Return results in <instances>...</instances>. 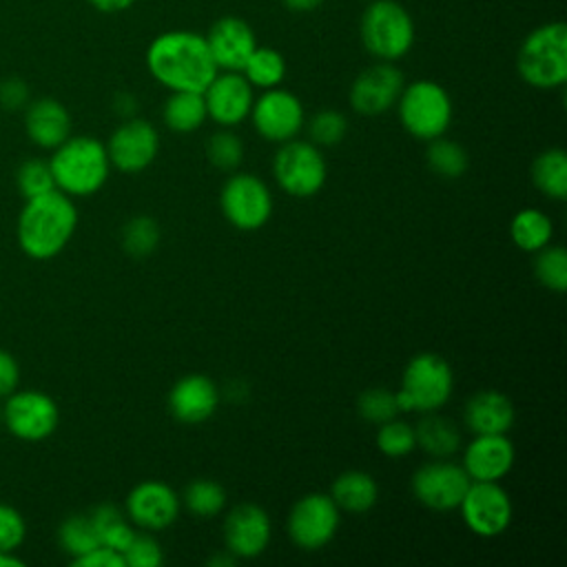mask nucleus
I'll list each match as a JSON object with an SVG mask.
<instances>
[{
  "label": "nucleus",
  "instance_id": "obj_42",
  "mask_svg": "<svg viewBox=\"0 0 567 567\" xmlns=\"http://www.w3.org/2000/svg\"><path fill=\"white\" fill-rule=\"evenodd\" d=\"M122 554L126 567H159L164 563L162 545L151 534H135Z\"/></svg>",
  "mask_w": 567,
  "mask_h": 567
},
{
  "label": "nucleus",
  "instance_id": "obj_38",
  "mask_svg": "<svg viewBox=\"0 0 567 567\" xmlns=\"http://www.w3.org/2000/svg\"><path fill=\"white\" fill-rule=\"evenodd\" d=\"M377 447L381 454H385L390 458H401V456L410 454L416 447L414 427L396 416L381 423L377 430Z\"/></svg>",
  "mask_w": 567,
  "mask_h": 567
},
{
  "label": "nucleus",
  "instance_id": "obj_16",
  "mask_svg": "<svg viewBox=\"0 0 567 567\" xmlns=\"http://www.w3.org/2000/svg\"><path fill=\"white\" fill-rule=\"evenodd\" d=\"M224 549L239 558H257L266 551L272 538V523L264 507L255 503L235 505L221 527Z\"/></svg>",
  "mask_w": 567,
  "mask_h": 567
},
{
  "label": "nucleus",
  "instance_id": "obj_36",
  "mask_svg": "<svg viewBox=\"0 0 567 567\" xmlns=\"http://www.w3.org/2000/svg\"><path fill=\"white\" fill-rule=\"evenodd\" d=\"M159 237H162V233H159L157 221L146 215H137V217L128 219L122 228V248L131 257H146L157 248Z\"/></svg>",
  "mask_w": 567,
  "mask_h": 567
},
{
  "label": "nucleus",
  "instance_id": "obj_22",
  "mask_svg": "<svg viewBox=\"0 0 567 567\" xmlns=\"http://www.w3.org/2000/svg\"><path fill=\"white\" fill-rule=\"evenodd\" d=\"M217 405L219 388L206 374H186L177 379L168 392V412L179 423H204L215 414Z\"/></svg>",
  "mask_w": 567,
  "mask_h": 567
},
{
  "label": "nucleus",
  "instance_id": "obj_44",
  "mask_svg": "<svg viewBox=\"0 0 567 567\" xmlns=\"http://www.w3.org/2000/svg\"><path fill=\"white\" fill-rule=\"evenodd\" d=\"M71 565H75V567H126L124 554L113 547H106V545H97L91 551L73 558Z\"/></svg>",
  "mask_w": 567,
  "mask_h": 567
},
{
  "label": "nucleus",
  "instance_id": "obj_45",
  "mask_svg": "<svg viewBox=\"0 0 567 567\" xmlns=\"http://www.w3.org/2000/svg\"><path fill=\"white\" fill-rule=\"evenodd\" d=\"M0 104L2 109L18 111L29 104V86L20 78H9L0 84Z\"/></svg>",
  "mask_w": 567,
  "mask_h": 567
},
{
  "label": "nucleus",
  "instance_id": "obj_17",
  "mask_svg": "<svg viewBox=\"0 0 567 567\" xmlns=\"http://www.w3.org/2000/svg\"><path fill=\"white\" fill-rule=\"evenodd\" d=\"M206 115L221 128H233L248 120L255 95L250 82L239 71H221L202 91Z\"/></svg>",
  "mask_w": 567,
  "mask_h": 567
},
{
  "label": "nucleus",
  "instance_id": "obj_41",
  "mask_svg": "<svg viewBox=\"0 0 567 567\" xmlns=\"http://www.w3.org/2000/svg\"><path fill=\"white\" fill-rule=\"evenodd\" d=\"M357 412L363 421L381 425L399 414L396 396L388 388H368L357 401Z\"/></svg>",
  "mask_w": 567,
  "mask_h": 567
},
{
  "label": "nucleus",
  "instance_id": "obj_20",
  "mask_svg": "<svg viewBox=\"0 0 567 567\" xmlns=\"http://www.w3.org/2000/svg\"><path fill=\"white\" fill-rule=\"evenodd\" d=\"M204 38L219 71H241L257 47L252 27L237 16L215 20Z\"/></svg>",
  "mask_w": 567,
  "mask_h": 567
},
{
  "label": "nucleus",
  "instance_id": "obj_51",
  "mask_svg": "<svg viewBox=\"0 0 567 567\" xmlns=\"http://www.w3.org/2000/svg\"><path fill=\"white\" fill-rule=\"evenodd\" d=\"M24 560L18 558L13 551H0V567H22Z\"/></svg>",
  "mask_w": 567,
  "mask_h": 567
},
{
  "label": "nucleus",
  "instance_id": "obj_18",
  "mask_svg": "<svg viewBox=\"0 0 567 567\" xmlns=\"http://www.w3.org/2000/svg\"><path fill=\"white\" fill-rule=\"evenodd\" d=\"M182 501L175 489L162 481L137 483L124 503L128 520L146 532H159L173 525L179 516Z\"/></svg>",
  "mask_w": 567,
  "mask_h": 567
},
{
  "label": "nucleus",
  "instance_id": "obj_43",
  "mask_svg": "<svg viewBox=\"0 0 567 567\" xmlns=\"http://www.w3.org/2000/svg\"><path fill=\"white\" fill-rule=\"evenodd\" d=\"M27 538V523L24 516L7 505L0 503V551H16Z\"/></svg>",
  "mask_w": 567,
  "mask_h": 567
},
{
  "label": "nucleus",
  "instance_id": "obj_49",
  "mask_svg": "<svg viewBox=\"0 0 567 567\" xmlns=\"http://www.w3.org/2000/svg\"><path fill=\"white\" fill-rule=\"evenodd\" d=\"M290 11H297V13H308V11H315L323 0H281Z\"/></svg>",
  "mask_w": 567,
  "mask_h": 567
},
{
  "label": "nucleus",
  "instance_id": "obj_24",
  "mask_svg": "<svg viewBox=\"0 0 567 567\" xmlns=\"http://www.w3.org/2000/svg\"><path fill=\"white\" fill-rule=\"evenodd\" d=\"M514 419L516 410L512 399L498 390H481L472 394L463 408V423L474 434H507Z\"/></svg>",
  "mask_w": 567,
  "mask_h": 567
},
{
  "label": "nucleus",
  "instance_id": "obj_19",
  "mask_svg": "<svg viewBox=\"0 0 567 567\" xmlns=\"http://www.w3.org/2000/svg\"><path fill=\"white\" fill-rule=\"evenodd\" d=\"M403 84V73L394 62L379 60L354 78L348 95L350 106L361 115H381L396 104Z\"/></svg>",
  "mask_w": 567,
  "mask_h": 567
},
{
  "label": "nucleus",
  "instance_id": "obj_3",
  "mask_svg": "<svg viewBox=\"0 0 567 567\" xmlns=\"http://www.w3.org/2000/svg\"><path fill=\"white\" fill-rule=\"evenodd\" d=\"M55 188L69 197L97 193L111 173L106 144L91 135H69L49 159Z\"/></svg>",
  "mask_w": 567,
  "mask_h": 567
},
{
  "label": "nucleus",
  "instance_id": "obj_1",
  "mask_svg": "<svg viewBox=\"0 0 567 567\" xmlns=\"http://www.w3.org/2000/svg\"><path fill=\"white\" fill-rule=\"evenodd\" d=\"M148 73L168 91L202 93L219 73L206 38L193 31H166L146 49Z\"/></svg>",
  "mask_w": 567,
  "mask_h": 567
},
{
  "label": "nucleus",
  "instance_id": "obj_15",
  "mask_svg": "<svg viewBox=\"0 0 567 567\" xmlns=\"http://www.w3.org/2000/svg\"><path fill=\"white\" fill-rule=\"evenodd\" d=\"M109 162L122 173L148 168L159 153L157 128L142 117H126L106 142Z\"/></svg>",
  "mask_w": 567,
  "mask_h": 567
},
{
  "label": "nucleus",
  "instance_id": "obj_5",
  "mask_svg": "<svg viewBox=\"0 0 567 567\" xmlns=\"http://www.w3.org/2000/svg\"><path fill=\"white\" fill-rule=\"evenodd\" d=\"M454 390V372L436 352L414 354L401 374V388L394 392L399 412H436Z\"/></svg>",
  "mask_w": 567,
  "mask_h": 567
},
{
  "label": "nucleus",
  "instance_id": "obj_23",
  "mask_svg": "<svg viewBox=\"0 0 567 567\" xmlns=\"http://www.w3.org/2000/svg\"><path fill=\"white\" fill-rule=\"evenodd\" d=\"M24 131L35 146L53 151L71 135V115L55 97H40L24 106Z\"/></svg>",
  "mask_w": 567,
  "mask_h": 567
},
{
  "label": "nucleus",
  "instance_id": "obj_6",
  "mask_svg": "<svg viewBox=\"0 0 567 567\" xmlns=\"http://www.w3.org/2000/svg\"><path fill=\"white\" fill-rule=\"evenodd\" d=\"M359 33L370 55L394 62L414 44V20L396 0H370L361 13Z\"/></svg>",
  "mask_w": 567,
  "mask_h": 567
},
{
  "label": "nucleus",
  "instance_id": "obj_33",
  "mask_svg": "<svg viewBox=\"0 0 567 567\" xmlns=\"http://www.w3.org/2000/svg\"><path fill=\"white\" fill-rule=\"evenodd\" d=\"M425 159H427V166L432 168V173H436L439 177H445V179L461 177L470 164L465 148L443 135L430 140Z\"/></svg>",
  "mask_w": 567,
  "mask_h": 567
},
{
  "label": "nucleus",
  "instance_id": "obj_14",
  "mask_svg": "<svg viewBox=\"0 0 567 567\" xmlns=\"http://www.w3.org/2000/svg\"><path fill=\"white\" fill-rule=\"evenodd\" d=\"M470 483L472 481L465 474L463 465L436 458L414 472L412 494L421 505L434 512H450L458 507Z\"/></svg>",
  "mask_w": 567,
  "mask_h": 567
},
{
  "label": "nucleus",
  "instance_id": "obj_27",
  "mask_svg": "<svg viewBox=\"0 0 567 567\" xmlns=\"http://www.w3.org/2000/svg\"><path fill=\"white\" fill-rule=\"evenodd\" d=\"M204 95L197 91H171L164 102L162 120L173 133H193L206 122Z\"/></svg>",
  "mask_w": 567,
  "mask_h": 567
},
{
  "label": "nucleus",
  "instance_id": "obj_9",
  "mask_svg": "<svg viewBox=\"0 0 567 567\" xmlns=\"http://www.w3.org/2000/svg\"><path fill=\"white\" fill-rule=\"evenodd\" d=\"M219 208L230 226L259 230L270 219L275 202L261 177L255 173H235L219 190Z\"/></svg>",
  "mask_w": 567,
  "mask_h": 567
},
{
  "label": "nucleus",
  "instance_id": "obj_52",
  "mask_svg": "<svg viewBox=\"0 0 567 567\" xmlns=\"http://www.w3.org/2000/svg\"><path fill=\"white\" fill-rule=\"evenodd\" d=\"M363 2H370V0H363Z\"/></svg>",
  "mask_w": 567,
  "mask_h": 567
},
{
  "label": "nucleus",
  "instance_id": "obj_4",
  "mask_svg": "<svg viewBox=\"0 0 567 567\" xmlns=\"http://www.w3.org/2000/svg\"><path fill=\"white\" fill-rule=\"evenodd\" d=\"M518 75L534 89H558L567 82V24L545 22L529 31L516 55Z\"/></svg>",
  "mask_w": 567,
  "mask_h": 567
},
{
  "label": "nucleus",
  "instance_id": "obj_7",
  "mask_svg": "<svg viewBox=\"0 0 567 567\" xmlns=\"http://www.w3.org/2000/svg\"><path fill=\"white\" fill-rule=\"evenodd\" d=\"M401 126L416 140L430 142L445 135L452 124L454 106L450 93L434 80H414L403 84L396 100Z\"/></svg>",
  "mask_w": 567,
  "mask_h": 567
},
{
  "label": "nucleus",
  "instance_id": "obj_34",
  "mask_svg": "<svg viewBox=\"0 0 567 567\" xmlns=\"http://www.w3.org/2000/svg\"><path fill=\"white\" fill-rule=\"evenodd\" d=\"M58 543L60 547L73 558L91 551L93 547L100 545L93 523L89 518V514H71L62 520V525L58 527Z\"/></svg>",
  "mask_w": 567,
  "mask_h": 567
},
{
  "label": "nucleus",
  "instance_id": "obj_12",
  "mask_svg": "<svg viewBox=\"0 0 567 567\" xmlns=\"http://www.w3.org/2000/svg\"><path fill=\"white\" fill-rule=\"evenodd\" d=\"M458 509L467 529L481 538L501 536L514 518L512 498L498 481H472Z\"/></svg>",
  "mask_w": 567,
  "mask_h": 567
},
{
  "label": "nucleus",
  "instance_id": "obj_32",
  "mask_svg": "<svg viewBox=\"0 0 567 567\" xmlns=\"http://www.w3.org/2000/svg\"><path fill=\"white\" fill-rule=\"evenodd\" d=\"M184 507L197 518H213L226 507V489L210 478H197L186 485L182 498Z\"/></svg>",
  "mask_w": 567,
  "mask_h": 567
},
{
  "label": "nucleus",
  "instance_id": "obj_50",
  "mask_svg": "<svg viewBox=\"0 0 567 567\" xmlns=\"http://www.w3.org/2000/svg\"><path fill=\"white\" fill-rule=\"evenodd\" d=\"M235 563H237V558L226 549L221 554H215L208 558V565H213V567H233Z\"/></svg>",
  "mask_w": 567,
  "mask_h": 567
},
{
  "label": "nucleus",
  "instance_id": "obj_31",
  "mask_svg": "<svg viewBox=\"0 0 567 567\" xmlns=\"http://www.w3.org/2000/svg\"><path fill=\"white\" fill-rule=\"evenodd\" d=\"M239 73L250 82L252 89H275L281 84L286 75V60L272 47H255V51L250 53Z\"/></svg>",
  "mask_w": 567,
  "mask_h": 567
},
{
  "label": "nucleus",
  "instance_id": "obj_39",
  "mask_svg": "<svg viewBox=\"0 0 567 567\" xmlns=\"http://www.w3.org/2000/svg\"><path fill=\"white\" fill-rule=\"evenodd\" d=\"M346 133H348V120L343 113H339L334 109H323V111L315 113L308 122L310 142L319 148L341 144Z\"/></svg>",
  "mask_w": 567,
  "mask_h": 567
},
{
  "label": "nucleus",
  "instance_id": "obj_26",
  "mask_svg": "<svg viewBox=\"0 0 567 567\" xmlns=\"http://www.w3.org/2000/svg\"><path fill=\"white\" fill-rule=\"evenodd\" d=\"M416 447L434 458H450L461 450V430L447 416L436 412H423V419L414 427Z\"/></svg>",
  "mask_w": 567,
  "mask_h": 567
},
{
  "label": "nucleus",
  "instance_id": "obj_11",
  "mask_svg": "<svg viewBox=\"0 0 567 567\" xmlns=\"http://www.w3.org/2000/svg\"><path fill=\"white\" fill-rule=\"evenodd\" d=\"M339 520H341V509L330 498V494L310 492L292 505L286 529L290 540L299 549L317 551L334 538L339 529Z\"/></svg>",
  "mask_w": 567,
  "mask_h": 567
},
{
  "label": "nucleus",
  "instance_id": "obj_28",
  "mask_svg": "<svg viewBox=\"0 0 567 567\" xmlns=\"http://www.w3.org/2000/svg\"><path fill=\"white\" fill-rule=\"evenodd\" d=\"M532 182L549 199H567V155L563 148H547L532 162Z\"/></svg>",
  "mask_w": 567,
  "mask_h": 567
},
{
  "label": "nucleus",
  "instance_id": "obj_2",
  "mask_svg": "<svg viewBox=\"0 0 567 567\" xmlns=\"http://www.w3.org/2000/svg\"><path fill=\"white\" fill-rule=\"evenodd\" d=\"M78 228V208L73 197L53 188L44 195L24 199L18 215V246L31 259H53L71 241Z\"/></svg>",
  "mask_w": 567,
  "mask_h": 567
},
{
  "label": "nucleus",
  "instance_id": "obj_21",
  "mask_svg": "<svg viewBox=\"0 0 567 567\" xmlns=\"http://www.w3.org/2000/svg\"><path fill=\"white\" fill-rule=\"evenodd\" d=\"M516 450L507 434H474L463 450V470L470 481H501L514 467Z\"/></svg>",
  "mask_w": 567,
  "mask_h": 567
},
{
  "label": "nucleus",
  "instance_id": "obj_46",
  "mask_svg": "<svg viewBox=\"0 0 567 567\" xmlns=\"http://www.w3.org/2000/svg\"><path fill=\"white\" fill-rule=\"evenodd\" d=\"M20 383V365L9 350L0 348V399H7Z\"/></svg>",
  "mask_w": 567,
  "mask_h": 567
},
{
  "label": "nucleus",
  "instance_id": "obj_10",
  "mask_svg": "<svg viewBox=\"0 0 567 567\" xmlns=\"http://www.w3.org/2000/svg\"><path fill=\"white\" fill-rule=\"evenodd\" d=\"M0 419L16 439L35 443L58 430L60 408L40 390H13L0 410Z\"/></svg>",
  "mask_w": 567,
  "mask_h": 567
},
{
  "label": "nucleus",
  "instance_id": "obj_29",
  "mask_svg": "<svg viewBox=\"0 0 567 567\" xmlns=\"http://www.w3.org/2000/svg\"><path fill=\"white\" fill-rule=\"evenodd\" d=\"M509 237L523 252H536L551 241L554 221L540 208H520L509 221Z\"/></svg>",
  "mask_w": 567,
  "mask_h": 567
},
{
  "label": "nucleus",
  "instance_id": "obj_48",
  "mask_svg": "<svg viewBox=\"0 0 567 567\" xmlns=\"http://www.w3.org/2000/svg\"><path fill=\"white\" fill-rule=\"evenodd\" d=\"M86 2L102 13H120V11H126L135 0H86Z\"/></svg>",
  "mask_w": 567,
  "mask_h": 567
},
{
  "label": "nucleus",
  "instance_id": "obj_40",
  "mask_svg": "<svg viewBox=\"0 0 567 567\" xmlns=\"http://www.w3.org/2000/svg\"><path fill=\"white\" fill-rule=\"evenodd\" d=\"M16 184H18V190H20V195H22L24 199L44 195V193H49V190L55 188L51 166H49V162H44V159H40V157L24 159V162L18 166Z\"/></svg>",
  "mask_w": 567,
  "mask_h": 567
},
{
  "label": "nucleus",
  "instance_id": "obj_8",
  "mask_svg": "<svg viewBox=\"0 0 567 567\" xmlns=\"http://www.w3.org/2000/svg\"><path fill=\"white\" fill-rule=\"evenodd\" d=\"M272 175L284 193L306 199L323 188L328 166L319 146L295 137L279 144L272 159Z\"/></svg>",
  "mask_w": 567,
  "mask_h": 567
},
{
  "label": "nucleus",
  "instance_id": "obj_35",
  "mask_svg": "<svg viewBox=\"0 0 567 567\" xmlns=\"http://www.w3.org/2000/svg\"><path fill=\"white\" fill-rule=\"evenodd\" d=\"M534 275L536 279L554 290V292H565L567 290V252L563 246H545L536 250L534 259Z\"/></svg>",
  "mask_w": 567,
  "mask_h": 567
},
{
  "label": "nucleus",
  "instance_id": "obj_13",
  "mask_svg": "<svg viewBox=\"0 0 567 567\" xmlns=\"http://www.w3.org/2000/svg\"><path fill=\"white\" fill-rule=\"evenodd\" d=\"M248 117L257 135L275 144L295 140L306 124L301 100L279 86L266 89L259 97H255Z\"/></svg>",
  "mask_w": 567,
  "mask_h": 567
},
{
  "label": "nucleus",
  "instance_id": "obj_47",
  "mask_svg": "<svg viewBox=\"0 0 567 567\" xmlns=\"http://www.w3.org/2000/svg\"><path fill=\"white\" fill-rule=\"evenodd\" d=\"M113 109L117 115H122L124 120L126 117H133V113L137 111V100L131 95V93H117L115 95V102H113Z\"/></svg>",
  "mask_w": 567,
  "mask_h": 567
},
{
  "label": "nucleus",
  "instance_id": "obj_37",
  "mask_svg": "<svg viewBox=\"0 0 567 567\" xmlns=\"http://www.w3.org/2000/svg\"><path fill=\"white\" fill-rule=\"evenodd\" d=\"M206 159L219 171H235L244 159V144L230 128H219L206 140Z\"/></svg>",
  "mask_w": 567,
  "mask_h": 567
},
{
  "label": "nucleus",
  "instance_id": "obj_25",
  "mask_svg": "<svg viewBox=\"0 0 567 567\" xmlns=\"http://www.w3.org/2000/svg\"><path fill=\"white\" fill-rule=\"evenodd\" d=\"M330 498L341 512L365 514L379 498V485L372 474L363 470H348L332 481Z\"/></svg>",
  "mask_w": 567,
  "mask_h": 567
},
{
  "label": "nucleus",
  "instance_id": "obj_30",
  "mask_svg": "<svg viewBox=\"0 0 567 567\" xmlns=\"http://www.w3.org/2000/svg\"><path fill=\"white\" fill-rule=\"evenodd\" d=\"M89 518L93 523V529H95V536H97L100 545L113 547L117 551H124L126 545L131 543V538L135 536L128 516L120 507H115L111 503L97 505L89 514Z\"/></svg>",
  "mask_w": 567,
  "mask_h": 567
}]
</instances>
